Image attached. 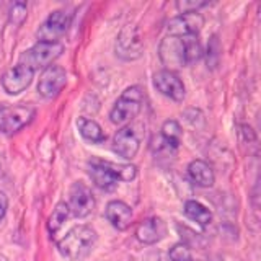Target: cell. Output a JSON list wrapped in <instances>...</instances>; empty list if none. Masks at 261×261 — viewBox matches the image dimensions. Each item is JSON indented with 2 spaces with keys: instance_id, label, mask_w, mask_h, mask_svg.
<instances>
[{
  "instance_id": "cell-9",
  "label": "cell",
  "mask_w": 261,
  "mask_h": 261,
  "mask_svg": "<svg viewBox=\"0 0 261 261\" xmlns=\"http://www.w3.org/2000/svg\"><path fill=\"white\" fill-rule=\"evenodd\" d=\"M65 84H67V73L61 67V65H49L44 69V72L41 73L39 84H38V92L43 98L53 100L59 95Z\"/></svg>"
},
{
  "instance_id": "cell-22",
  "label": "cell",
  "mask_w": 261,
  "mask_h": 261,
  "mask_svg": "<svg viewBox=\"0 0 261 261\" xmlns=\"http://www.w3.org/2000/svg\"><path fill=\"white\" fill-rule=\"evenodd\" d=\"M170 261H191V250L186 243H176L168 253Z\"/></svg>"
},
{
  "instance_id": "cell-6",
  "label": "cell",
  "mask_w": 261,
  "mask_h": 261,
  "mask_svg": "<svg viewBox=\"0 0 261 261\" xmlns=\"http://www.w3.org/2000/svg\"><path fill=\"white\" fill-rule=\"evenodd\" d=\"M116 56L124 61H136L144 53V39L137 27H124L118 35L116 46H114Z\"/></svg>"
},
{
  "instance_id": "cell-7",
  "label": "cell",
  "mask_w": 261,
  "mask_h": 261,
  "mask_svg": "<svg viewBox=\"0 0 261 261\" xmlns=\"http://www.w3.org/2000/svg\"><path fill=\"white\" fill-rule=\"evenodd\" d=\"M36 110L30 105H18L7 108L0 106V130L5 134H13L33 121Z\"/></svg>"
},
{
  "instance_id": "cell-13",
  "label": "cell",
  "mask_w": 261,
  "mask_h": 261,
  "mask_svg": "<svg viewBox=\"0 0 261 261\" xmlns=\"http://www.w3.org/2000/svg\"><path fill=\"white\" fill-rule=\"evenodd\" d=\"M72 15L64 12V10H56L44 20L38 30V38L39 41H56L61 35H64L67 28L70 27Z\"/></svg>"
},
{
  "instance_id": "cell-10",
  "label": "cell",
  "mask_w": 261,
  "mask_h": 261,
  "mask_svg": "<svg viewBox=\"0 0 261 261\" xmlns=\"http://www.w3.org/2000/svg\"><path fill=\"white\" fill-rule=\"evenodd\" d=\"M204 27V16L199 12L193 13H181L171 18L167 24L168 36H198V33Z\"/></svg>"
},
{
  "instance_id": "cell-25",
  "label": "cell",
  "mask_w": 261,
  "mask_h": 261,
  "mask_svg": "<svg viewBox=\"0 0 261 261\" xmlns=\"http://www.w3.org/2000/svg\"><path fill=\"white\" fill-rule=\"evenodd\" d=\"M7 207H8V199L4 193H0V219H4L5 212H7Z\"/></svg>"
},
{
  "instance_id": "cell-12",
  "label": "cell",
  "mask_w": 261,
  "mask_h": 261,
  "mask_svg": "<svg viewBox=\"0 0 261 261\" xmlns=\"http://www.w3.org/2000/svg\"><path fill=\"white\" fill-rule=\"evenodd\" d=\"M153 87L162 95L171 98L173 101H183L186 95V88L183 80L171 70H159L153 75Z\"/></svg>"
},
{
  "instance_id": "cell-15",
  "label": "cell",
  "mask_w": 261,
  "mask_h": 261,
  "mask_svg": "<svg viewBox=\"0 0 261 261\" xmlns=\"http://www.w3.org/2000/svg\"><path fill=\"white\" fill-rule=\"evenodd\" d=\"M167 235V224L160 217H149L142 220L136 228L137 240L144 245H155L165 239Z\"/></svg>"
},
{
  "instance_id": "cell-18",
  "label": "cell",
  "mask_w": 261,
  "mask_h": 261,
  "mask_svg": "<svg viewBox=\"0 0 261 261\" xmlns=\"http://www.w3.org/2000/svg\"><path fill=\"white\" fill-rule=\"evenodd\" d=\"M185 216L188 219H191L193 222L199 224L202 227H206L212 222V212L204 206V204L198 202V201H186L185 202Z\"/></svg>"
},
{
  "instance_id": "cell-24",
  "label": "cell",
  "mask_w": 261,
  "mask_h": 261,
  "mask_svg": "<svg viewBox=\"0 0 261 261\" xmlns=\"http://www.w3.org/2000/svg\"><path fill=\"white\" fill-rule=\"evenodd\" d=\"M27 15H28L27 4L16 2V4L12 5V8H10V21L13 24H21L24 20H27Z\"/></svg>"
},
{
  "instance_id": "cell-14",
  "label": "cell",
  "mask_w": 261,
  "mask_h": 261,
  "mask_svg": "<svg viewBox=\"0 0 261 261\" xmlns=\"http://www.w3.org/2000/svg\"><path fill=\"white\" fill-rule=\"evenodd\" d=\"M139 147H141V142H139V137L134 133L133 127L126 126V127L119 129L118 133L114 134L113 149L121 159L133 160L137 155V152H139Z\"/></svg>"
},
{
  "instance_id": "cell-11",
  "label": "cell",
  "mask_w": 261,
  "mask_h": 261,
  "mask_svg": "<svg viewBox=\"0 0 261 261\" xmlns=\"http://www.w3.org/2000/svg\"><path fill=\"white\" fill-rule=\"evenodd\" d=\"M33 75L35 72L28 69L27 65L16 64L2 75V87L8 95H18L31 85Z\"/></svg>"
},
{
  "instance_id": "cell-4",
  "label": "cell",
  "mask_w": 261,
  "mask_h": 261,
  "mask_svg": "<svg viewBox=\"0 0 261 261\" xmlns=\"http://www.w3.org/2000/svg\"><path fill=\"white\" fill-rule=\"evenodd\" d=\"M64 53V44L59 41H38V43L27 49L20 56V64L27 65L33 72L46 69L53 65L56 59H59Z\"/></svg>"
},
{
  "instance_id": "cell-1",
  "label": "cell",
  "mask_w": 261,
  "mask_h": 261,
  "mask_svg": "<svg viewBox=\"0 0 261 261\" xmlns=\"http://www.w3.org/2000/svg\"><path fill=\"white\" fill-rule=\"evenodd\" d=\"M159 56L165 70L181 69L188 64H193L202 56V47L198 36H165L159 46Z\"/></svg>"
},
{
  "instance_id": "cell-2",
  "label": "cell",
  "mask_w": 261,
  "mask_h": 261,
  "mask_svg": "<svg viewBox=\"0 0 261 261\" xmlns=\"http://www.w3.org/2000/svg\"><path fill=\"white\" fill-rule=\"evenodd\" d=\"M98 240V235L92 227L77 225L57 243V250L69 261H82L93 251Z\"/></svg>"
},
{
  "instance_id": "cell-8",
  "label": "cell",
  "mask_w": 261,
  "mask_h": 261,
  "mask_svg": "<svg viewBox=\"0 0 261 261\" xmlns=\"http://www.w3.org/2000/svg\"><path fill=\"white\" fill-rule=\"evenodd\" d=\"M69 211L72 216H75L79 219L87 217L90 212L95 209V196L92 190L82 181H75L70 186L69 193Z\"/></svg>"
},
{
  "instance_id": "cell-17",
  "label": "cell",
  "mask_w": 261,
  "mask_h": 261,
  "mask_svg": "<svg viewBox=\"0 0 261 261\" xmlns=\"http://www.w3.org/2000/svg\"><path fill=\"white\" fill-rule=\"evenodd\" d=\"M188 175H190L194 185H198L201 188H211L216 181L214 170L204 160H193L188 165Z\"/></svg>"
},
{
  "instance_id": "cell-16",
  "label": "cell",
  "mask_w": 261,
  "mask_h": 261,
  "mask_svg": "<svg viewBox=\"0 0 261 261\" xmlns=\"http://www.w3.org/2000/svg\"><path fill=\"white\" fill-rule=\"evenodd\" d=\"M105 216L108 219V222L118 230H126L133 222V209L124 201H110L108 206H106Z\"/></svg>"
},
{
  "instance_id": "cell-3",
  "label": "cell",
  "mask_w": 261,
  "mask_h": 261,
  "mask_svg": "<svg viewBox=\"0 0 261 261\" xmlns=\"http://www.w3.org/2000/svg\"><path fill=\"white\" fill-rule=\"evenodd\" d=\"M88 173L92 181L105 191H111L119 181H130L137 175L134 165H116L111 162L92 160L88 163Z\"/></svg>"
},
{
  "instance_id": "cell-5",
  "label": "cell",
  "mask_w": 261,
  "mask_h": 261,
  "mask_svg": "<svg viewBox=\"0 0 261 261\" xmlns=\"http://www.w3.org/2000/svg\"><path fill=\"white\" fill-rule=\"evenodd\" d=\"M142 101H144V92L141 87L134 85L126 88L110 111L111 122L113 124L122 126L130 119H134L142 108Z\"/></svg>"
},
{
  "instance_id": "cell-26",
  "label": "cell",
  "mask_w": 261,
  "mask_h": 261,
  "mask_svg": "<svg viewBox=\"0 0 261 261\" xmlns=\"http://www.w3.org/2000/svg\"><path fill=\"white\" fill-rule=\"evenodd\" d=\"M0 261H7V258H4V256H0Z\"/></svg>"
},
{
  "instance_id": "cell-20",
  "label": "cell",
  "mask_w": 261,
  "mask_h": 261,
  "mask_svg": "<svg viewBox=\"0 0 261 261\" xmlns=\"http://www.w3.org/2000/svg\"><path fill=\"white\" fill-rule=\"evenodd\" d=\"M181 136H183V130H181V126H179V122L175 121V119H168L163 122L162 126V139L165 141V144L171 149H176L181 142Z\"/></svg>"
},
{
  "instance_id": "cell-21",
  "label": "cell",
  "mask_w": 261,
  "mask_h": 261,
  "mask_svg": "<svg viewBox=\"0 0 261 261\" xmlns=\"http://www.w3.org/2000/svg\"><path fill=\"white\" fill-rule=\"evenodd\" d=\"M70 216V211H69V206L65 202H57L56 207L53 211L51 217L47 220V230L51 235H56L57 232L61 230L62 225L65 224V220L69 219Z\"/></svg>"
},
{
  "instance_id": "cell-23",
  "label": "cell",
  "mask_w": 261,
  "mask_h": 261,
  "mask_svg": "<svg viewBox=\"0 0 261 261\" xmlns=\"http://www.w3.org/2000/svg\"><path fill=\"white\" fill-rule=\"evenodd\" d=\"M207 5L209 2H202V0H178L176 2V8L179 10V13H193Z\"/></svg>"
},
{
  "instance_id": "cell-19",
  "label": "cell",
  "mask_w": 261,
  "mask_h": 261,
  "mask_svg": "<svg viewBox=\"0 0 261 261\" xmlns=\"http://www.w3.org/2000/svg\"><path fill=\"white\" fill-rule=\"evenodd\" d=\"M77 127L80 130V134L87 141L93 142V144H100L106 139V134L103 133L101 126L98 124L96 121L88 119V118H79L77 121Z\"/></svg>"
}]
</instances>
